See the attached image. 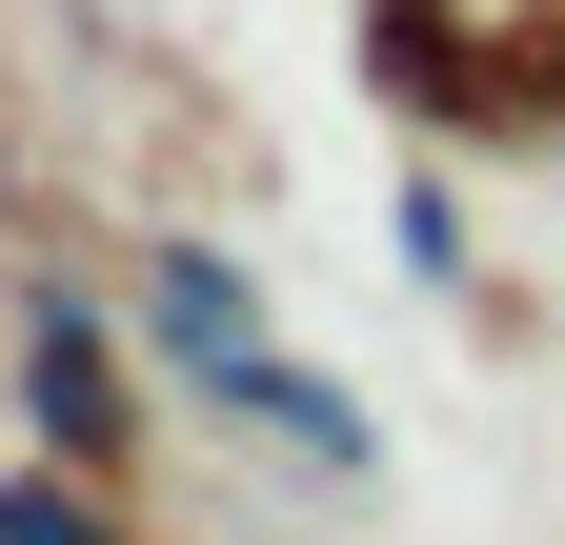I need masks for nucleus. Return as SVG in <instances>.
Returning a JSON list of instances; mask_svg holds the SVG:
<instances>
[{
    "label": "nucleus",
    "instance_id": "obj_1",
    "mask_svg": "<svg viewBox=\"0 0 565 545\" xmlns=\"http://www.w3.org/2000/svg\"><path fill=\"white\" fill-rule=\"evenodd\" d=\"M141 323H162V364L182 384H263V323H243V284H223V263H202V243H162V263H141Z\"/></svg>",
    "mask_w": 565,
    "mask_h": 545
},
{
    "label": "nucleus",
    "instance_id": "obj_2",
    "mask_svg": "<svg viewBox=\"0 0 565 545\" xmlns=\"http://www.w3.org/2000/svg\"><path fill=\"white\" fill-rule=\"evenodd\" d=\"M21 364H41V445H61V464H102V445H121V364H102V323H82V303H41V323H21Z\"/></svg>",
    "mask_w": 565,
    "mask_h": 545
},
{
    "label": "nucleus",
    "instance_id": "obj_3",
    "mask_svg": "<svg viewBox=\"0 0 565 545\" xmlns=\"http://www.w3.org/2000/svg\"><path fill=\"white\" fill-rule=\"evenodd\" d=\"M0 545H102V505L82 485H0Z\"/></svg>",
    "mask_w": 565,
    "mask_h": 545
}]
</instances>
